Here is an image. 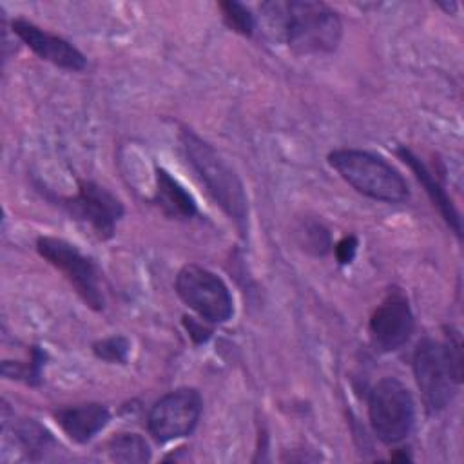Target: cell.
I'll return each mask as SVG.
<instances>
[{
	"label": "cell",
	"mask_w": 464,
	"mask_h": 464,
	"mask_svg": "<svg viewBox=\"0 0 464 464\" xmlns=\"http://www.w3.org/2000/svg\"><path fill=\"white\" fill-rule=\"evenodd\" d=\"M154 203L170 219H190L198 214L196 199L165 169H156Z\"/></svg>",
	"instance_id": "obj_14"
},
{
	"label": "cell",
	"mask_w": 464,
	"mask_h": 464,
	"mask_svg": "<svg viewBox=\"0 0 464 464\" xmlns=\"http://www.w3.org/2000/svg\"><path fill=\"white\" fill-rule=\"evenodd\" d=\"M18 440L24 444V448L29 450H45L47 444L53 442L49 431H45L40 424L33 422V420H24L18 428Z\"/></svg>",
	"instance_id": "obj_18"
},
{
	"label": "cell",
	"mask_w": 464,
	"mask_h": 464,
	"mask_svg": "<svg viewBox=\"0 0 464 464\" xmlns=\"http://www.w3.org/2000/svg\"><path fill=\"white\" fill-rule=\"evenodd\" d=\"M261 9L276 24L295 54H330L343 38V22L328 4L290 0L263 4Z\"/></svg>",
	"instance_id": "obj_1"
},
{
	"label": "cell",
	"mask_w": 464,
	"mask_h": 464,
	"mask_svg": "<svg viewBox=\"0 0 464 464\" xmlns=\"http://www.w3.org/2000/svg\"><path fill=\"white\" fill-rule=\"evenodd\" d=\"M413 328L415 319L408 297L399 288H390L368 321L373 348L382 353L395 352L408 343Z\"/></svg>",
	"instance_id": "obj_10"
},
{
	"label": "cell",
	"mask_w": 464,
	"mask_h": 464,
	"mask_svg": "<svg viewBox=\"0 0 464 464\" xmlns=\"http://www.w3.org/2000/svg\"><path fill=\"white\" fill-rule=\"evenodd\" d=\"M207 321H198V319H194V317H183V324H185V328H187V332H188V335L192 337V341L194 343H205L208 337H210V334H212V330L205 324Z\"/></svg>",
	"instance_id": "obj_21"
},
{
	"label": "cell",
	"mask_w": 464,
	"mask_h": 464,
	"mask_svg": "<svg viewBox=\"0 0 464 464\" xmlns=\"http://www.w3.org/2000/svg\"><path fill=\"white\" fill-rule=\"evenodd\" d=\"M63 208L76 219L87 223L100 239H111L118 219L123 216L121 201L96 181L83 179L78 183L74 196L62 199Z\"/></svg>",
	"instance_id": "obj_9"
},
{
	"label": "cell",
	"mask_w": 464,
	"mask_h": 464,
	"mask_svg": "<svg viewBox=\"0 0 464 464\" xmlns=\"http://www.w3.org/2000/svg\"><path fill=\"white\" fill-rule=\"evenodd\" d=\"M219 11L223 16V22L228 29L243 34V36H252L254 29H256V16L252 14V11L243 5L241 2L236 0H227V2H219Z\"/></svg>",
	"instance_id": "obj_16"
},
{
	"label": "cell",
	"mask_w": 464,
	"mask_h": 464,
	"mask_svg": "<svg viewBox=\"0 0 464 464\" xmlns=\"http://www.w3.org/2000/svg\"><path fill=\"white\" fill-rule=\"evenodd\" d=\"M54 419L69 439L85 444L107 426L111 413L100 402H83L54 411Z\"/></svg>",
	"instance_id": "obj_12"
},
{
	"label": "cell",
	"mask_w": 464,
	"mask_h": 464,
	"mask_svg": "<svg viewBox=\"0 0 464 464\" xmlns=\"http://www.w3.org/2000/svg\"><path fill=\"white\" fill-rule=\"evenodd\" d=\"M178 297L207 323H227L234 314V299L221 277L208 268L188 263L176 276Z\"/></svg>",
	"instance_id": "obj_6"
},
{
	"label": "cell",
	"mask_w": 464,
	"mask_h": 464,
	"mask_svg": "<svg viewBox=\"0 0 464 464\" xmlns=\"http://www.w3.org/2000/svg\"><path fill=\"white\" fill-rule=\"evenodd\" d=\"M11 31L42 60L67 69V71H83L87 60L83 53L74 47L69 40L53 34L36 24L25 18H14L11 22Z\"/></svg>",
	"instance_id": "obj_11"
},
{
	"label": "cell",
	"mask_w": 464,
	"mask_h": 464,
	"mask_svg": "<svg viewBox=\"0 0 464 464\" xmlns=\"http://www.w3.org/2000/svg\"><path fill=\"white\" fill-rule=\"evenodd\" d=\"M201 410L203 401L196 388H176L160 397L149 410V433L160 444L187 437L198 426Z\"/></svg>",
	"instance_id": "obj_8"
},
{
	"label": "cell",
	"mask_w": 464,
	"mask_h": 464,
	"mask_svg": "<svg viewBox=\"0 0 464 464\" xmlns=\"http://www.w3.org/2000/svg\"><path fill=\"white\" fill-rule=\"evenodd\" d=\"M129 350L130 344L123 335H111L92 344V353L109 364H123L129 357Z\"/></svg>",
	"instance_id": "obj_17"
},
{
	"label": "cell",
	"mask_w": 464,
	"mask_h": 464,
	"mask_svg": "<svg viewBox=\"0 0 464 464\" xmlns=\"http://www.w3.org/2000/svg\"><path fill=\"white\" fill-rule=\"evenodd\" d=\"M179 143L185 158L207 192L219 208L234 221L237 230L245 234L248 225V201L245 187L236 170L216 152V149L201 140L194 130L181 129Z\"/></svg>",
	"instance_id": "obj_3"
},
{
	"label": "cell",
	"mask_w": 464,
	"mask_h": 464,
	"mask_svg": "<svg viewBox=\"0 0 464 464\" xmlns=\"http://www.w3.org/2000/svg\"><path fill=\"white\" fill-rule=\"evenodd\" d=\"M368 419L381 442L404 440L415 424V402L410 390L395 377L381 379L368 395Z\"/></svg>",
	"instance_id": "obj_5"
},
{
	"label": "cell",
	"mask_w": 464,
	"mask_h": 464,
	"mask_svg": "<svg viewBox=\"0 0 464 464\" xmlns=\"http://www.w3.org/2000/svg\"><path fill=\"white\" fill-rule=\"evenodd\" d=\"M413 377L428 413H439L455 397L462 382V343L455 326L444 328V339L424 337L411 359Z\"/></svg>",
	"instance_id": "obj_2"
},
{
	"label": "cell",
	"mask_w": 464,
	"mask_h": 464,
	"mask_svg": "<svg viewBox=\"0 0 464 464\" xmlns=\"http://www.w3.org/2000/svg\"><path fill=\"white\" fill-rule=\"evenodd\" d=\"M328 163L350 187L370 199L402 203L410 198V188L402 174L373 152L335 149L328 154Z\"/></svg>",
	"instance_id": "obj_4"
},
{
	"label": "cell",
	"mask_w": 464,
	"mask_h": 464,
	"mask_svg": "<svg viewBox=\"0 0 464 464\" xmlns=\"http://www.w3.org/2000/svg\"><path fill=\"white\" fill-rule=\"evenodd\" d=\"M36 252L65 276L87 306L96 312L103 310L102 274L91 257L82 254L72 243L53 236H40L36 239Z\"/></svg>",
	"instance_id": "obj_7"
},
{
	"label": "cell",
	"mask_w": 464,
	"mask_h": 464,
	"mask_svg": "<svg viewBox=\"0 0 464 464\" xmlns=\"http://www.w3.org/2000/svg\"><path fill=\"white\" fill-rule=\"evenodd\" d=\"M357 252V237L355 236H344L335 245V257L341 265H350Z\"/></svg>",
	"instance_id": "obj_20"
},
{
	"label": "cell",
	"mask_w": 464,
	"mask_h": 464,
	"mask_svg": "<svg viewBox=\"0 0 464 464\" xmlns=\"http://www.w3.org/2000/svg\"><path fill=\"white\" fill-rule=\"evenodd\" d=\"M303 236H304V241H303L304 248L310 250V252H314L315 256L326 254V252L330 250V246H332V243H330V234H328V230H326L321 223H315V221H314V223L304 225Z\"/></svg>",
	"instance_id": "obj_19"
},
{
	"label": "cell",
	"mask_w": 464,
	"mask_h": 464,
	"mask_svg": "<svg viewBox=\"0 0 464 464\" xmlns=\"http://www.w3.org/2000/svg\"><path fill=\"white\" fill-rule=\"evenodd\" d=\"M397 156L411 169V172L415 174L417 181L424 187V190H426L428 198L431 199L433 207L439 208V212H440V216L444 218L446 225L453 230L455 236L460 237V232H462L460 214H459V210L455 208L451 198L448 196V192H446V188L442 187V183L439 181V178H437V176L424 165V161H422L417 154H413L408 147H404V145L397 147Z\"/></svg>",
	"instance_id": "obj_13"
},
{
	"label": "cell",
	"mask_w": 464,
	"mask_h": 464,
	"mask_svg": "<svg viewBox=\"0 0 464 464\" xmlns=\"http://www.w3.org/2000/svg\"><path fill=\"white\" fill-rule=\"evenodd\" d=\"M105 450L109 459L114 462L140 464L150 460V448L147 440L138 433H118L109 439Z\"/></svg>",
	"instance_id": "obj_15"
},
{
	"label": "cell",
	"mask_w": 464,
	"mask_h": 464,
	"mask_svg": "<svg viewBox=\"0 0 464 464\" xmlns=\"http://www.w3.org/2000/svg\"><path fill=\"white\" fill-rule=\"evenodd\" d=\"M439 7H442L446 13H455L457 11V4L455 2H439Z\"/></svg>",
	"instance_id": "obj_22"
}]
</instances>
